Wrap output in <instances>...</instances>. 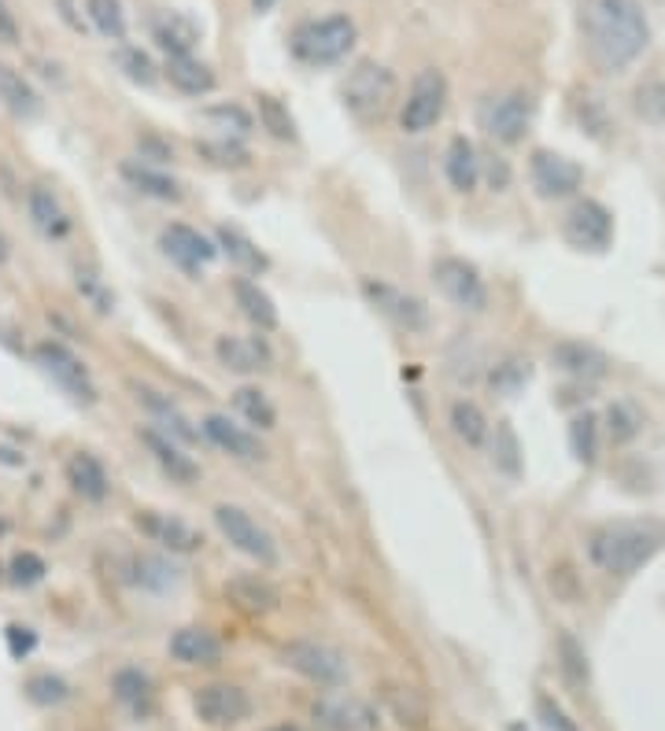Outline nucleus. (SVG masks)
<instances>
[{"label": "nucleus", "instance_id": "obj_14", "mask_svg": "<svg viewBox=\"0 0 665 731\" xmlns=\"http://www.w3.org/2000/svg\"><path fill=\"white\" fill-rule=\"evenodd\" d=\"M566 240L581 251H607L613 244V215L599 200H577L566 215Z\"/></svg>", "mask_w": 665, "mask_h": 731}, {"label": "nucleus", "instance_id": "obj_55", "mask_svg": "<svg viewBox=\"0 0 665 731\" xmlns=\"http://www.w3.org/2000/svg\"><path fill=\"white\" fill-rule=\"evenodd\" d=\"M251 4H256V12H270V8H274L278 0H251Z\"/></svg>", "mask_w": 665, "mask_h": 731}, {"label": "nucleus", "instance_id": "obj_46", "mask_svg": "<svg viewBox=\"0 0 665 731\" xmlns=\"http://www.w3.org/2000/svg\"><path fill=\"white\" fill-rule=\"evenodd\" d=\"M8 573H12V584L30 587V584H42V581H45L48 565H45L34 551H23V554L12 558V569H8Z\"/></svg>", "mask_w": 665, "mask_h": 731}, {"label": "nucleus", "instance_id": "obj_47", "mask_svg": "<svg viewBox=\"0 0 665 731\" xmlns=\"http://www.w3.org/2000/svg\"><path fill=\"white\" fill-rule=\"evenodd\" d=\"M119 67H123L126 78L137 81V86H153L156 81L153 59H148V53H140V48H123V53H119Z\"/></svg>", "mask_w": 665, "mask_h": 731}, {"label": "nucleus", "instance_id": "obj_8", "mask_svg": "<svg viewBox=\"0 0 665 731\" xmlns=\"http://www.w3.org/2000/svg\"><path fill=\"white\" fill-rule=\"evenodd\" d=\"M211 517H215V528L222 532V540L234 547V551H240V554L251 558V562H259V565H278L274 540H270V532L248 510H240V506H229V503H218L215 510H211Z\"/></svg>", "mask_w": 665, "mask_h": 731}, {"label": "nucleus", "instance_id": "obj_4", "mask_svg": "<svg viewBox=\"0 0 665 731\" xmlns=\"http://www.w3.org/2000/svg\"><path fill=\"white\" fill-rule=\"evenodd\" d=\"M362 296H367V303L381 314V318H388L392 325H396L399 333H410V337L429 333V325H432L429 303L415 296V292L399 289V284H392V281H381V278H362Z\"/></svg>", "mask_w": 665, "mask_h": 731}, {"label": "nucleus", "instance_id": "obj_12", "mask_svg": "<svg viewBox=\"0 0 665 731\" xmlns=\"http://www.w3.org/2000/svg\"><path fill=\"white\" fill-rule=\"evenodd\" d=\"M477 119H481V130H485L488 137H496L499 145H518V140L526 137V130L532 126V97L521 93V89L492 97L481 104Z\"/></svg>", "mask_w": 665, "mask_h": 731}, {"label": "nucleus", "instance_id": "obj_42", "mask_svg": "<svg viewBox=\"0 0 665 731\" xmlns=\"http://www.w3.org/2000/svg\"><path fill=\"white\" fill-rule=\"evenodd\" d=\"M196 151H200V156H204L207 162H215V167H245V162H248V148L240 145V140H229V137L200 140Z\"/></svg>", "mask_w": 665, "mask_h": 731}, {"label": "nucleus", "instance_id": "obj_2", "mask_svg": "<svg viewBox=\"0 0 665 731\" xmlns=\"http://www.w3.org/2000/svg\"><path fill=\"white\" fill-rule=\"evenodd\" d=\"M665 543V525L658 521H610L588 536V558L610 576H632Z\"/></svg>", "mask_w": 665, "mask_h": 731}, {"label": "nucleus", "instance_id": "obj_24", "mask_svg": "<svg viewBox=\"0 0 665 731\" xmlns=\"http://www.w3.org/2000/svg\"><path fill=\"white\" fill-rule=\"evenodd\" d=\"M226 598L240 609V614H251V617H267L281 606L278 587L270 584L267 576H251V573L226 581Z\"/></svg>", "mask_w": 665, "mask_h": 731}, {"label": "nucleus", "instance_id": "obj_1", "mask_svg": "<svg viewBox=\"0 0 665 731\" xmlns=\"http://www.w3.org/2000/svg\"><path fill=\"white\" fill-rule=\"evenodd\" d=\"M581 30L588 56L610 75L636 64L651 45V23L636 0H584Z\"/></svg>", "mask_w": 665, "mask_h": 731}, {"label": "nucleus", "instance_id": "obj_27", "mask_svg": "<svg viewBox=\"0 0 665 731\" xmlns=\"http://www.w3.org/2000/svg\"><path fill=\"white\" fill-rule=\"evenodd\" d=\"M443 178H448V185L462 192V196H470L473 189H477L481 181V156L477 148H473L470 137H451L448 140V151H443Z\"/></svg>", "mask_w": 665, "mask_h": 731}, {"label": "nucleus", "instance_id": "obj_36", "mask_svg": "<svg viewBox=\"0 0 665 731\" xmlns=\"http://www.w3.org/2000/svg\"><path fill=\"white\" fill-rule=\"evenodd\" d=\"M234 411H237L248 425H256L259 432L278 429V406L270 403V395H267L263 389H251V384L237 389V392H234Z\"/></svg>", "mask_w": 665, "mask_h": 731}, {"label": "nucleus", "instance_id": "obj_34", "mask_svg": "<svg viewBox=\"0 0 665 731\" xmlns=\"http://www.w3.org/2000/svg\"><path fill=\"white\" fill-rule=\"evenodd\" d=\"M448 425H451V432H455L459 443H466V447H485L488 443L492 425L485 418V411H481V406L473 403V400H455V403H451Z\"/></svg>", "mask_w": 665, "mask_h": 731}, {"label": "nucleus", "instance_id": "obj_40", "mask_svg": "<svg viewBox=\"0 0 665 731\" xmlns=\"http://www.w3.org/2000/svg\"><path fill=\"white\" fill-rule=\"evenodd\" d=\"M204 119H207L215 130H222V137H229V134H234V137H248L251 130H256V119H251L240 104H215V108L204 111Z\"/></svg>", "mask_w": 665, "mask_h": 731}, {"label": "nucleus", "instance_id": "obj_53", "mask_svg": "<svg viewBox=\"0 0 665 731\" xmlns=\"http://www.w3.org/2000/svg\"><path fill=\"white\" fill-rule=\"evenodd\" d=\"M610 429H613L618 440H629V436L636 432V421L629 418V411H624V406H613V411H610Z\"/></svg>", "mask_w": 665, "mask_h": 731}, {"label": "nucleus", "instance_id": "obj_15", "mask_svg": "<svg viewBox=\"0 0 665 731\" xmlns=\"http://www.w3.org/2000/svg\"><path fill=\"white\" fill-rule=\"evenodd\" d=\"M529 175H532V185H537L540 196L548 200H562V196H573V192L581 189L584 181V170L577 167L573 159L559 156V151H532V162H529Z\"/></svg>", "mask_w": 665, "mask_h": 731}, {"label": "nucleus", "instance_id": "obj_21", "mask_svg": "<svg viewBox=\"0 0 665 731\" xmlns=\"http://www.w3.org/2000/svg\"><path fill=\"white\" fill-rule=\"evenodd\" d=\"M119 175L134 192L148 200H159V203H181L185 196V189H181V181L174 175H167L164 167H156V162H145V159H123L119 162Z\"/></svg>", "mask_w": 665, "mask_h": 731}, {"label": "nucleus", "instance_id": "obj_9", "mask_svg": "<svg viewBox=\"0 0 665 731\" xmlns=\"http://www.w3.org/2000/svg\"><path fill=\"white\" fill-rule=\"evenodd\" d=\"M34 359H37V366H42L48 378H53V381L59 384V389H64L75 403L93 406V403L100 400L93 373H89V370H86V362L78 359L75 351H67L64 344H56V340L37 344V348H34Z\"/></svg>", "mask_w": 665, "mask_h": 731}, {"label": "nucleus", "instance_id": "obj_26", "mask_svg": "<svg viewBox=\"0 0 665 731\" xmlns=\"http://www.w3.org/2000/svg\"><path fill=\"white\" fill-rule=\"evenodd\" d=\"M170 657L181 665H218L222 662V643L211 628L185 625L170 636Z\"/></svg>", "mask_w": 665, "mask_h": 731}, {"label": "nucleus", "instance_id": "obj_33", "mask_svg": "<svg viewBox=\"0 0 665 731\" xmlns=\"http://www.w3.org/2000/svg\"><path fill=\"white\" fill-rule=\"evenodd\" d=\"M167 78H170V86L185 97H207L211 89H215V70L196 56L167 59Z\"/></svg>", "mask_w": 665, "mask_h": 731}, {"label": "nucleus", "instance_id": "obj_6", "mask_svg": "<svg viewBox=\"0 0 665 731\" xmlns=\"http://www.w3.org/2000/svg\"><path fill=\"white\" fill-rule=\"evenodd\" d=\"M448 111V78L437 67L418 70L410 81V93L399 108V126L403 134H426Z\"/></svg>", "mask_w": 665, "mask_h": 731}, {"label": "nucleus", "instance_id": "obj_5", "mask_svg": "<svg viewBox=\"0 0 665 731\" xmlns=\"http://www.w3.org/2000/svg\"><path fill=\"white\" fill-rule=\"evenodd\" d=\"M340 97H345V104L356 119H367V122L381 119L388 111L392 100H396V78H392L388 67L362 59V64L348 75Z\"/></svg>", "mask_w": 665, "mask_h": 731}, {"label": "nucleus", "instance_id": "obj_30", "mask_svg": "<svg viewBox=\"0 0 665 731\" xmlns=\"http://www.w3.org/2000/svg\"><path fill=\"white\" fill-rule=\"evenodd\" d=\"M153 37H156V45L167 53V59H178V56H193L200 30H196L193 19H185L181 12H164L153 23Z\"/></svg>", "mask_w": 665, "mask_h": 731}, {"label": "nucleus", "instance_id": "obj_45", "mask_svg": "<svg viewBox=\"0 0 665 731\" xmlns=\"http://www.w3.org/2000/svg\"><path fill=\"white\" fill-rule=\"evenodd\" d=\"M526 381H529V362H521V359H507L492 370V389L503 395H514Z\"/></svg>", "mask_w": 665, "mask_h": 731}, {"label": "nucleus", "instance_id": "obj_37", "mask_svg": "<svg viewBox=\"0 0 665 731\" xmlns=\"http://www.w3.org/2000/svg\"><path fill=\"white\" fill-rule=\"evenodd\" d=\"M492 440V465L503 476H521V440L514 432L510 421H496V432H488Z\"/></svg>", "mask_w": 665, "mask_h": 731}, {"label": "nucleus", "instance_id": "obj_18", "mask_svg": "<svg viewBox=\"0 0 665 731\" xmlns=\"http://www.w3.org/2000/svg\"><path fill=\"white\" fill-rule=\"evenodd\" d=\"M315 720L329 731H370V728H377L374 709L356 695H345V690H329L326 698H318Z\"/></svg>", "mask_w": 665, "mask_h": 731}, {"label": "nucleus", "instance_id": "obj_35", "mask_svg": "<svg viewBox=\"0 0 665 731\" xmlns=\"http://www.w3.org/2000/svg\"><path fill=\"white\" fill-rule=\"evenodd\" d=\"M0 104L12 111L15 119H34L42 111V97L34 93V86L19 70L0 64Z\"/></svg>", "mask_w": 665, "mask_h": 731}, {"label": "nucleus", "instance_id": "obj_10", "mask_svg": "<svg viewBox=\"0 0 665 731\" xmlns=\"http://www.w3.org/2000/svg\"><path fill=\"white\" fill-rule=\"evenodd\" d=\"M432 281H437V289L443 292V300L455 303L459 311H485L488 307V289H485V278H481V270L473 267V262L459 259V256H443L432 262Z\"/></svg>", "mask_w": 665, "mask_h": 731}, {"label": "nucleus", "instance_id": "obj_41", "mask_svg": "<svg viewBox=\"0 0 665 731\" xmlns=\"http://www.w3.org/2000/svg\"><path fill=\"white\" fill-rule=\"evenodd\" d=\"M570 447H573V454H577L581 462H596V451H599L596 414H577V418L570 421Z\"/></svg>", "mask_w": 665, "mask_h": 731}, {"label": "nucleus", "instance_id": "obj_56", "mask_svg": "<svg viewBox=\"0 0 665 731\" xmlns=\"http://www.w3.org/2000/svg\"><path fill=\"white\" fill-rule=\"evenodd\" d=\"M267 731H304L300 724H274V728H267Z\"/></svg>", "mask_w": 665, "mask_h": 731}, {"label": "nucleus", "instance_id": "obj_16", "mask_svg": "<svg viewBox=\"0 0 665 731\" xmlns=\"http://www.w3.org/2000/svg\"><path fill=\"white\" fill-rule=\"evenodd\" d=\"M140 443L148 447V454H153V462L164 470L174 484H196L200 481V465L193 454H185V447H181L174 436H167L164 429H156V425H145V429L137 432Z\"/></svg>", "mask_w": 665, "mask_h": 731}, {"label": "nucleus", "instance_id": "obj_51", "mask_svg": "<svg viewBox=\"0 0 665 731\" xmlns=\"http://www.w3.org/2000/svg\"><path fill=\"white\" fill-rule=\"evenodd\" d=\"M140 159L145 162H167V159H174V148L170 145H164L159 137H140Z\"/></svg>", "mask_w": 665, "mask_h": 731}, {"label": "nucleus", "instance_id": "obj_49", "mask_svg": "<svg viewBox=\"0 0 665 731\" xmlns=\"http://www.w3.org/2000/svg\"><path fill=\"white\" fill-rule=\"evenodd\" d=\"M78 292H82L86 300H93V307H97L100 314H108V311H111V296L104 292V284H100L97 273L78 270Z\"/></svg>", "mask_w": 665, "mask_h": 731}, {"label": "nucleus", "instance_id": "obj_11", "mask_svg": "<svg viewBox=\"0 0 665 731\" xmlns=\"http://www.w3.org/2000/svg\"><path fill=\"white\" fill-rule=\"evenodd\" d=\"M159 251H164L178 270H185L189 278H200V273L218 259L215 237L185 226V222H170V226H164V233H159Z\"/></svg>", "mask_w": 665, "mask_h": 731}, {"label": "nucleus", "instance_id": "obj_54", "mask_svg": "<svg viewBox=\"0 0 665 731\" xmlns=\"http://www.w3.org/2000/svg\"><path fill=\"white\" fill-rule=\"evenodd\" d=\"M488 181H492V189H507V181H510V167L503 159H496L488 167Z\"/></svg>", "mask_w": 665, "mask_h": 731}, {"label": "nucleus", "instance_id": "obj_28", "mask_svg": "<svg viewBox=\"0 0 665 731\" xmlns=\"http://www.w3.org/2000/svg\"><path fill=\"white\" fill-rule=\"evenodd\" d=\"M234 300H237V307H240V314L256 325L259 333H274L278 325H281V318H278V307H274V300H270V292L263 289L259 281H251V278H234Z\"/></svg>", "mask_w": 665, "mask_h": 731}, {"label": "nucleus", "instance_id": "obj_7", "mask_svg": "<svg viewBox=\"0 0 665 731\" xmlns=\"http://www.w3.org/2000/svg\"><path fill=\"white\" fill-rule=\"evenodd\" d=\"M281 662H285L292 673H300L311 679L315 687H345L348 684V662L340 650H332L326 643H315V639H292V643L281 646Z\"/></svg>", "mask_w": 665, "mask_h": 731}, {"label": "nucleus", "instance_id": "obj_23", "mask_svg": "<svg viewBox=\"0 0 665 731\" xmlns=\"http://www.w3.org/2000/svg\"><path fill=\"white\" fill-rule=\"evenodd\" d=\"M26 215H30V222H34V229L48 240H64L70 233V215L48 185L26 189Z\"/></svg>", "mask_w": 665, "mask_h": 731}, {"label": "nucleus", "instance_id": "obj_48", "mask_svg": "<svg viewBox=\"0 0 665 731\" xmlns=\"http://www.w3.org/2000/svg\"><path fill=\"white\" fill-rule=\"evenodd\" d=\"M537 717H540L543 731H581L577 720H573L566 709L554 702L551 695H540V698H537Z\"/></svg>", "mask_w": 665, "mask_h": 731}, {"label": "nucleus", "instance_id": "obj_25", "mask_svg": "<svg viewBox=\"0 0 665 731\" xmlns=\"http://www.w3.org/2000/svg\"><path fill=\"white\" fill-rule=\"evenodd\" d=\"M215 244H218V256H226L240 273H245V278H251V273H263L270 267L267 251L259 248V244L251 240L240 226L222 222V226L215 229Z\"/></svg>", "mask_w": 665, "mask_h": 731}, {"label": "nucleus", "instance_id": "obj_13", "mask_svg": "<svg viewBox=\"0 0 665 731\" xmlns=\"http://www.w3.org/2000/svg\"><path fill=\"white\" fill-rule=\"evenodd\" d=\"M193 709L207 728H237L251 717V698L240 684H204L196 687Z\"/></svg>", "mask_w": 665, "mask_h": 731}, {"label": "nucleus", "instance_id": "obj_17", "mask_svg": "<svg viewBox=\"0 0 665 731\" xmlns=\"http://www.w3.org/2000/svg\"><path fill=\"white\" fill-rule=\"evenodd\" d=\"M129 389H134V400L156 418V429H164L167 436H174L178 443H196L200 440V429L193 425V418H189V414L181 411V406L170 400V395L153 389V384H137V381L129 384Z\"/></svg>", "mask_w": 665, "mask_h": 731}, {"label": "nucleus", "instance_id": "obj_38", "mask_svg": "<svg viewBox=\"0 0 665 731\" xmlns=\"http://www.w3.org/2000/svg\"><path fill=\"white\" fill-rule=\"evenodd\" d=\"M256 111H259V126H263L274 140H285V145H292V140L300 137V134H296V119L289 115V108L281 104L278 97L259 93V97H256Z\"/></svg>", "mask_w": 665, "mask_h": 731}, {"label": "nucleus", "instance_id": "obj_50", "mask_svg": "<svg viewBox=\"0 0 665 731\" xmlns=\"http://www.w3.org/2000/svg\"><path fill=\"white\" fill-rule=\"evenodd\" d=\"M8 650H12V657L15 662H23V657L30 654V650L37 646V636L30 632V628H23V625H8Z\"/></svg>", "mask_w": 665, "mask_h": 731}, {"label": "nucleus", "instance_id": "obj_43", "mask_svg": "<svg viewBox=\"0 0 665 731\" xmlns=\"http://www.w3.org/2000/svg\"><path fill=\"white\" fill-rule=\"evenodd\" d=\"M559 654H562V673L573 687H588V654L573 636L559 639Z\"/></svg>", "mask_w": 665, "mask_h": 731}, {"label": "nucleus", "instance_id": "obj_58", "mask_svg": "<svg viewBox=\"0 0 665 731\" xmlns=\"http://www.w3.org/2000/svg\"><path fill=\"white\" fill-rule=\"evenodd\" d=\"M0 532H4V521H0Z\"/></svg>", "mask_w": 665, "mask_h": 731}, {"label": "nucleus", "instance_id": "obj_29", "mask_svg": "<svg viewBox=\"0 0 665 731\" xmlns=\"http://www.w3.org/2000/svg\"><path fill=\"white\" fill-rule=\"evenodd\" d=\"M67 484L75 487L86 503H104L111 495V476L104 470V462L89 451H78L67 459Z\"/></svg>", "mask_w": 665, "mask_h": 731}, {"label": "nucleus", "instance_id": "obj_3", "mask_svg": "<svg viewBox=\"0 0 665 731\" xmlns=\"http://www.w3.org/2000/svg\"><path fill=\"white\" fill-rule=\"evenodd\" d=\"M359 41V30L348 15H326L296 26L292 34V56L307 67H332L340 64Z\"/></svg>", "mask_w": 665, "mask_h": 731}, {"label": "nucleus", "instance_id": "obj_22", "mask_svg": "<svg viewBox=\"0 0 665 731\" xmlns=\"http://www.w3.org/2000/svg\"><path fill=\"white\" fill-rule=\"evenodd\" d=\"M215 355L229 373H263L270 370V344L263 337H218Z\"/></svg>", "mask_w": 665, "mask_h": 731}, {"label": "nucleus", "instance_id": "obj_19", "mask_svg": "<svg viewBox=\"0 0 665 731\" xmlns=\"http://www.w3.org/2000/svg\"><path fill=\"white\" fill-rule=\"evenodd\" d=\"M200 432L207 436L211 443L218 447V451H226L229 459H240V462H259L263 459V443H259V436L248 429V425H237L229 414H207L204 421H200Z\"/></svg>", "mask_w": 665, "mask_h": 731}, {"label": "nucleus", "instance_id": "obj_57", "mask_svg": "<svg viewBox=\"0 0 665 731\" xmlns=\"http://www.w3.org/2000/svg\"><path fill=\"white\" fill-rule=\"evenodd\" d=\"M510 731H526V728H521V724H514V728H510Z\"/></svg>", "mask_w": 665, "mask_h": 731}, {"label": "nucleus", "instance_id": "obj_32", "mask_svg": "<svg viewBox=\"0 0 665 731\" xmlns=\"http://www.w3.org/2000/svg\"><path fill=\"white\" fill-rule=\"evenodd\" d=\"M111 690H115L119 706H126L137 720H145L156 709L153 679L140 673V668H119L115 679H111Z\"/></svg>", "mask_w": 665, "mask_h": 731}, {"label": "nucleus", "instance_id": "obj_31", "mask_svg": "<svg viewBox=\"0 0 665 731\" xmlns=\"http://www.w3.org/2000/svg\"><path fill=\"white\" fill-rule=\"evenodd\" d=\"M551 362L559 366L562 373H570V378H602V373H607V355L581 340H562L559 348L551 351Z\"/></svg>", "mask_w": 665, "mask_h": 731}, {"label": "nucleus", "instance_id": "obj_39", "mask_svg": "<svg viewBox=\"0 0 665 731\" xmlns=\"http://www.w3.org/2000/svg\"><path fill=\"white\" fill-rule=\"evenodd\" d=\"M89 23H93L108 41H123L126 37V12L119 0H86Z\"/></svg>", "mask_w": 665, "mask_h": 731}, {"label": "nucleus", "instance_id": "obj_20", "mask_svg": "<svg viewBox=\"0 0 665 731\" xmlns=\"http://www.w3.org/2000/svg\"><path fill=\"white\" fill-rule=\"evenodd\" d=\"M137 528L148 536L153 543H159L170 554H193L204 547V536L196 532L189 521H181L174 514H159V510H140Z\"/></svg>", "mask_w": 665, "mask_h": 731}, {"label": "nucleus", "instance_id": "obj_44", "mask_svg": "<svg viewBox=\"0 0 665 731\" xmlns=\"http://www.w3.org/2000/svg\"><path fill=\"white\" fill-rule=\"evenodd\" d=\"M26 695H30V702H37V706H59L64 698L70 695V687L64 684L59 676H34L26 684Z\"/></svg>", "mask_w": 665, "mask_h": 731}, {"label": "nucleus", "instance_id": "obj_52", "mask_svg": "<svg viewBox=\"0 0 665 731\" xmlns=\"http://www.w3.org/2000/svg\"><path fill=\"white\" fill-rule=\"evenodd\" d=\"M0 45H19V23L8 0H0Z\"/></svg>", "mask_w": 665, "mask_h": 731}]
</instances>
